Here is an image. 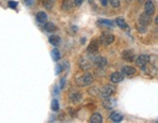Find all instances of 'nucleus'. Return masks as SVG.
Wrapping results in <instances>:
<instances>
[{"mask_svg":"<svg viewBox=\"0 0 158 123\" xmlns=\"http://www.w3.org/2000/svg\"><path fill=\"white\" fill-rule=\"evenodd\" d=\"M94 77L91 73H85L76 79V85L78 87H86L93 83Z\"/></svg>","mask_w":158,"mask_h":123,"instance_id":"1","label":"nucleus"},{"mask_svg":"<svg viewBox=\"0 0 158 123\" xmlns=\"http://www.w3.org/2000/svg\"><path fill=\"white\" fill-rule=\"evenodd\" d=\"M100 42L104 46H108V45H110L112 42H114V36L111 33L103 32L100 37Z\"/></svg>","mask_w":158,"mask_h":123,"instance_id":"2","label":"nucleus"},{"mask_svg":"<svg viewBox=\"0 0 158 123\" xmlns=\"http://www.w3.org/2000/svg\"><path fill=\"white\" fill-rule=\"evenodd\" d=\"M115 91V87L112 85H106L101 91V96L103 98H109Z\"/></svg>","mask_w":158,"mask_h":123,"instance_id":"3","label":"nucleus"},{"mask_svg":"<svg viewBox=\"0 0 158 123\" xmlns=\"http://www.w3.org/2000/svg\"><path fill=\"white\" fill-rule=\"evenodd\" d=\"M99 47H100V40L99 39H93L92 41L90 42L89 46L87 48V51L89 54H95V53L98 52Z\"/></svg>","mask_w":158,"mask_h":123,"instance_id":"4","label":"nucleus"},{"mask_svg":"<svg viewBox=\"0 0 158 123\" xmlns=\"http://www.w3.org/2000/svg\"><path fill=\"white\" fill-rule=\"evenodd\" d=\"M149 61H150V57L147 55H141L139 56L138 58H137L136 60V65L141 66V68H144V66H146L147 64L149 63Z\"/></svg>","mask_w":158,"mask_h":123,"instance_id":"5","label":"nucleus"},{"mask_svg":"<svg viewBox=\"0 0 158 123\" xmlns=\"http://www.w3.org/2000/svg\"><path fill=\"white\" fill-rule=\"evenodd\" d=\"M139 23H140L143 26H147L149 25V23H151L150 15L146 14V12L143 13V14H141L140 18H139Z\"/></svg>","mask_w":158,"mask_h":123,"instance_id":"6","label":"nucleus"},{"mask_svg":"<svg viewBox=\"0 0 158 123\" xmlns=\"http://www.w3.org/2000/svg\"><path fill=\"white\" fill-rule=\"evenodd\" d=\"M122 58L126 62H133L136 59V55L133 50H124L122 52Z\"/></svg>","mask_w":158,"mask_h":123,"instance_id":"7","label":"nucleus"},{"mask_svg":"<svg viewBox=\"0 0 158 123\" xmlns=\"http://www.w3.org/2000/svg\"><path fill=\"white\" fill-rule=\"evenodd\" d=\"M93 62L98 68H104V66L108 65V60H106V58L101 57V56H98V57H96L93 60Z\"/></svg>","mask_w":158,"mask_h":123,"instance_id":"8","label":"nucleus"},{"mask_svg":"<svg viewBox=\"0 0 158 123\" xmlns=\"http://www.w3.org/2000/svg\"><path fill=\"white\" fill-rule=\"evenodd\" d=\"M144 11H146V14H148L150 16L154 14L155 6H154L153 2H152L151 0H148V1L146 2V4H144Z\"/></svg>","mask_w":158,"mask_h":123,"instance_id":"9","label":"nucleus"},{"mask_svg":"<svg viewBox=\"0 0 158 123\" xmlns=\"http://www.w3.org/2000/svg\"><path fill=\"white\" fill-rule=\"evenodd\" d=\"M123 79H124V75L121 73H118V71L113 73L110 76V81L112 83H119V82L123 81Z\"/></svg>","mask_w":158,"mask_h":123,"instance_id":"10","label":"nucleus"},{"mask_svg":"<svg viewBox=\"0 0 158 123\" xmlns=\"http://www.w3.org/2000/svg\"><path fill=\"white\" fill-rule=\"evenodd\" d=\"M121 73L123 75H126V76H133L134 74L136 73V68H133V66H126L122 68Z\"/></svg>","mask_w":158,"mask_h":123,"instance_id":"11","label":"nucleus"},{"mask_svg":"<svg viewBox=\"0 0 158 123\" xmlns=\"http://www.w3.org/2000/svg\"><path fill=\"white\" fill-rule=\"evenodd\" d=\"M79 66L80 68L83 69V70H88V69L91 68V63L85 58H81V60L79 62Z\"/></svg>","mask_w":158,"mask_h":123,"instance_id":"12","label":"nucleus"},{"mask_svg":"<svg viewBox=\"0 0 158 123\" xmlns=\"http://www.w3.org/2000/svg\"><path fill=\"white\" fill-rule=\"evenodd\" d=\"M109 117H110V119L113 122H120V121H122V119H123V115L118 111L111 112V114H110V116H109Z\"/></svg>","mask_w":158,"mask_h":123,"instance_id":"13","label":"nucleus"},{"mask_svg":"<svg viewBox=\"0 0 158 123\" xmlns=\"http://www.w3.org/2000/svg\"><path fill=\"white\" fill-rule=\"evenodd\" d=\"M72 8H73V3L70 0H63V4H61V9L63 11H70Z\"/></svg>","mask_w":158,"mask_h":123,"instance_id":"14","label":"nucleus"},{"mask_svg":"<svg viewBox=\"0 0 158 123\" xmlns=\"http://www.w3.org/2000/svg\"><path fill=\"white\" fill-rule=\"evenodd\" d=\"M91 123H101L103 122V116L100 113H94L90 118Z\"/></svg>","mask_w":158,"mask_h":123,"instance_id":"15","label":"nucleus"},{"mask_svg":"<svg viewBox=\"0 0 158 123\" xmlns=\"http://www.w3.org/2000/svg\"><path fill=\"white\" fill-rule=\"evenodd\" d=\"M36 20L39 23H45L48 20V16L45 12H38L36 15Z\"/></svg>","mask_w":158,"mask_h":123,"instance_id":"16","label":"nucleus"},{"mask_svg":"<svg viewBox=\"0 0 158 123\" xmlns=\"http://www.w3.org/2000/svg\"><path fill=\"white\" fill-rule=\"evenodd\" d=\"M104 99H106V100L103 102V105L106 108H112L115 106L114 105L115 102L113 100H111V99L109 98H104Z\"/></svg>","mask_w":158,"mask_h":123,"instance_id":"17","label":"nucleus"},{"mask_svg":"<svg viewBox=\"0 0 158 123\" xmlns=\"http://www.w3.org/2000/svg\"><path fill=\"white\" fill-rule=\"evenodd\" d=\"M49 42L54 46H59L61 43V38L58 35H52L49 37Z\"/></svg>","mask_w":158,"mask_h":123,"instance_id":"18","label":"nucleus"},{"mask_svg":"<svg viewBox=\"0 0 158 123\" xmlns=\"http://www.w3.org/2000/svg\"><path fill=\"white\" fill-rule=\"evenodd\" d=\"M44 28H45V30L48 31V32H54L56 29H57L56 26L53 23H46L44 26Z\"/></svg>","mask_w":158,"mask_h":123,"instance_id":"19","label":"nucleus"},{"mask_svg":"<svg viewBox=\"0 0 158 123\" xmlns=\"http://www.w3.org/2000/svg\"><path fill=\"white\" fill-rule=\"evenodd\" d=\"M69 99H70V102H72V103H77V102H79L81 100V94L78 92H75L70 95Z\"/></svg>","mask_w":158,"mask_h":123,"instance_id":"20","label":"nucleus"},{"mask_svg":"<svg viewBox=\"0 0 158 123\" xmlns=\"http://www.w3.org/2000/svg\"><path fill=\"white\" fill-rule=\"evenodd\" d=\"M116 23L121 28H123V29H128V26H127V23H125V21H124V19H123V18H118V19H117V20H116Z\"/></svg>","mask_w":158,"mask_h":123,"instance_id":"21","label":"nucleus"},{"mask_svg":"<svg viewBox=\"0 0 158 123\" xmlns=\"http://www.w3.org/2000/svg\"><path fill=\"white\" fill-rule=\"evenodd\" d=\"M52 58L54 61H59L61 58V54H60V51H59L57 48L52 50Z\"/></svg>","mask_w":158,"mask_h":123,"instance_id":"22","label":"nucleus"},{"mask_svg":"<svg viewBox=\"0 0 158 123\" xmlns=\"http://www.w3.org/2000/svg\"><path fill=\"white\" fill-rule=\"evenodd\" d=\"M51 108H52L53 111H57L59 108H60V105H59V102L58 100H56V99H54V100L52 101V104H51Z\"/></svg>","mask_w":158,"mask_h":123,"instance_id":"23","label":"nucleus"},{"mask_svg":"<svg viewBox=\"0 0 158 123\" xmlns=\"http://www.w3.org/2000/svg\"><path fill=\"white\" fill-rule=\"evenodd\" d=\"M99 23H103V25H106V26H111L114 25L113 22H111V21H108V20H100V21H99Z\"/></svg>","mask_w":158,"mask_h":123,"instance_id":"24","label":"nucleus"},{"mask_svg":"<svg viewBox=\"0 0 158 123\" xmlns=\"http://www.w3.org/2000/svg\"><path fill=\"white\" fill-rule=\"evenodd\" d=\"M109 3L112 7L114 8H118L120 6V1L119 0H109Z\"/></svg>","mask_w":158,"mask_h":123,"instance_id":"25","label":"nucleus"},{"mask_svg":"<svg viewBox=\"0 0 158 123\" xmlns=\"http://www.w3.org/2000/svg\"><path fill=\"white\" fill-rule=\"evenodd\" d=\"M43 5L47 9H51L53 7V3L51 2V0H43Z\"/></svg>","mask_w":158,"mask_h":123,"instance_id":"26","label":"nucleus"},{"mask_svg":"<svg viewBox=\"0 0 158 123\" xmlns=\"http://www.w3.org/2000/svg\"><path fill=\"white\" fill-rule=\"evenodd\" d=\"M63 70V66L61 65H57L56 66V74H59V73H61V71Z\"/></svg>","mask_w":158,"mask_h":123,"instance_id":"27","label":"nucleus"},{"mask_svg":"<svg viewBox=\"0 0 158 123\" xmlns=\"http://www.w3.org/2000/svg\"><path fill=\"white\" fill-rule=\"evenodd\" d=\"M17 5H18V3L16 1H10L9 2V7L13 8V9H15V8L17 7Z\"/></svg>","mask_w":158,"mask_h":123,"instance_id":"28","label":"nucleus"},{"mask_svg":"<svg viewBox=\"0 0 158 123\" xmlns=\"http://www.w3.org/2000/svg\"><path fill=\"white\" fill-rule=\"evenodd\" d=\"M25 3L28 6H32L33 5V0H25Z\"/></svg>","mask_w":158,"mask_h":123,"instance_id":"29","label":"nucleus"},{"mask_svg":"<svg viewBox=\"0 0 158 123\" xmlns=\"http://www.w3.org/2000/svg\"><path fill=\"white\" fill-rule=\"evenodd\" d=\"M65 83H66V77H63V78H61V86H60L61 89H63V86H65Z\"/></svg>","mask_w":158,"mask_h":123,"instance_id":"30","label":"nucleus"},{"mask_svg":"<svg viewBox=\"0 0 158 123\" xmlns=\"http://www.w3.org/2000/svg\"><path fill=\"white\" fill-rule=\"evenodd\" d=\"M83 3V0H74V4L76 5V6H80Z\"/></svg>","mask_w":158,"mask_h":123,"instance_id":"31","label":"nucleus"},{"mask_svg":"<svg viewBox=\"0 0 158 123\" xmlns=\"http://www.w3.org/2000/svg\"><path fill=\"white\" fill-rule=\"evenodd\" d=\"M100 1L103 6H106V5H108V0H100Z\"/></svg>","mask_w":158,"mask_h":123,"instance_id":"32","label":"nucleus"},{"mask_svg":"<svg viewBox=\"0 0 158 123\" xmlns=\"http://www.w3.org/2000/svg\"><path fill=\"white\" fill-rule=\"evenodd\" d=\"M141 1H143V0H141Z\"/></svg>","mask_w":158,"mask_h":123,"instance_id":"33","label":"nucleus"}]
</instances>
